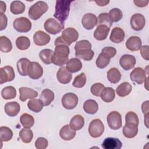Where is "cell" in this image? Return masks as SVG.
Returning a JSON list of instances; mask_svg holds the SVG:
<instances>
[{"label": "cell", "mask_w": 149, "mask_h": 149, "mask_svg": "<svg viewBox=\"0 0 149 149\" xmlns=\"http://www.w3.org/2000/svg\"><path fill=\"white\" fill-rule=\"evenodd\" d=\"M110 59H111L101 53L96 59V66L100 69H104L109 64Z\"/></svg>", "instance_id": "obj_47"}, {"label": "cell", "mask_w": 149, "mask_h": 149, "mask_svg": "<svg viewBox=\"0 0 149 149\" xmlns=\"http://www.w3.org/2000/svg\"><path fill=\"white\" fill-rule=\"evenodd\" d=\"M13 26L18 32L26 33L31 30V22L25 17H20L16 18L13 21Z\"/></svg>", "instance_id": "obj_5"}, {"label": "cell", "mask_w": 149, "mask_h": 149, "mask_svg": "<svg viewBox=\"0 0 149 149\" xmlns=\"http://www.w3.org/2000/svg\"><path fill=\"white\" fill-rule=\"evenodd\" d=\"M100 97L101 100L104 102H111L115 97V90L109 87H104L101 93Z\"/></svg>", "instance_id": "obj_28"}, {"label": "cell", "mask_w": 149, "mask_h": 149, "mask_svg": "<svg viewBox=\"0 0 149 149\" xmlns=\"http://www.w3.org/2000/svg\"><path fill=\"white\" fill-rule=\"evenodd\" d=\"M20 121L24 127L31 128L34 123V118L30 114L24 113L20 117Z\"/></svg>", "instance_id": "obj_42"}, {"label": "cell", "mask_w": 149, "mask_h": 149, "mask_svg": "<svg viewBox=\"0 0 149 149\" xmlns=\"http://www.w3.org/2000/svg\"><path fill=\"white\" fill-rule=\"evenodd\" d=\"M54 54V51L50 49H44L41 50L39 53V56L40 59L47 65H49L52 63V58Z\"/></svg>", "instance_id": "obj_36"}, {"label": "cell", "mask_w": 149, "mask_h": 149, "mask_svg": "<svg viewBox=\"0 0 149 149\" xmlns=\"http://www.w3.org/2000/svg\"><path fill=\"white\" fill-rule=\"evenodd\" d=\"M43 106L44 103L40 98H33L30 100L27 103V107L29 109L34 112H40L43 108Z\"/></svg>", "instance_id": "obj_34"}, {"label": "cell", "mask_w": 149, "mask_h": 149, "mask_svg": "<svg viewBox=\"0 0 149 149\" xmlns=\"http://www.w3.org/2000/svg\"><path fill=\"white\" fill-rule=\"evenodd\" d=\"M16 45L20 50L27 49L30 45V39L26 36H20L16 40Z\"/></svg>", "instance_id": "obj_43"}, {"label": "cell", "mask_w": 149, "mask_h": 149, "mask_svg": "<svg viewBox=\"0 0 149 149\" xmlns=\"http://www.w3.org/2000/svg\"><path fill=\"white\" fill-rule=\"evenodd\" d=\"M132 90V86L128 82H123L116 89V94L121 97L128 95Z\"/></svg>", "instance_id": "obj_31"}, {"label": "cell", "mask_w": 149, "mask_h": 149, "mask_svg": "<svg viewBox=\"0 0 149 149\" xmlns=\"http://www.w3.org/2000/svg\"><path fill=\"white\" fill-rule=\"evenodd\" d=\"M30 61L26 58H22L20 59L17 62V69L19 73L23 76L27 75V69Z\"/></svg>", "instance_id": "obj_27"}, {"label": "cell", "mask_w": 149, "mask_h": 149, "mask_svg": "<svg viewBox=\"0 0 149 149\" xmlns=\"http://www.w3.org/2000/svg\"><path fill=\"white\" fill-rule=\"evenodd\" d=\"M61 37L66 44L69 46L77 40L79 33L75 29L68 27L62 31Z\"/></svg>", "instance_id": "obj_8"}, {"label": "cell", "mask_w": 149, "mask_h": 149, "mask_svg": "<svg viewBox=\"0 0 149 149\" xmlns=\"http://www.w3.org/2000/svg\"><path fill=\"white\" fill-rule=\"evenodd\" d=\"M104 131V126L100 119H94L90 123L88 132L91 137L97 138L100 137Z\"/></svg>", "instance_id": "obj_4"}, {"label": "cell", "mask_w": 149, "mask_h": 149, "mask_svg": "<svg viewBox=\"0 0 149 149\" xmlns=\"http://www.w3.org/2000/svg\"><path fill=\"white\" fill-rule=\"evenodd\" d=\"M12 49V44L10 40L6 36L0 37V50L2 52H9Z\"/></svg>", "instance_id": "obj_41"}, {"label": "cell", "mask_w": 149, "mask_h": 149, "mask_svg": "<svg viewBox=\"0 0 149 149\" xmlns=\"http://www.w3.org/2000/svg\"><path fill=\"white\" fill-rule=\"evenodd\" d=\"M19 137L24 143H29L33 137V133L30 128H23L19 132Z\"/></svg>", "instance_id": "obj_37"}, {"label": "cell", "mask_w": 149, "mask_h": 149, "mask_svg": "<svg viewBox=\"0 0 149 149\" xmlns=\"http://www.w3.org/2000/svg\"><path fill=\"white\" fill-rule=\"evenodd\" d=\"M125 36L123 30L120 27H116L112 30L109 39L113 42L120 43L123 41Z\"/></svg>", "instance_id": "obj_23"}, {"label": "cell", "mask_w": 149, "mask_h": 149, "mask_svg": "<svg viewBox=\"0 0 149 149\" xmlns=\"http://www.w3.org/2000/svg\"><path fill=\"white\" fill-rule=\"evenodd\" d=\"M44 27L47 33L51 34H56L63 29L64 25L54 19L49 18L45 22Z\"/></svg>", "instance_id": "obj_6"}, {"label": "cell", "mask_w": 149, "mask_h": 149, "mask_svg": "<svg viewBox=\"0 0 149 149\" xmlns=\"http://www.w3.org/2000/svg\"><path fill=\"white\" fill-rule=\"evenodd\" d=\"M86 83V76L84 73H80L79 75L75 77L72 85L76 88H81L85 86Z\"/></svg>", "instance_id": "obj_46"}, {"label": "cell", "mask_w": 149, "mask_h": 149, "mask_svg": "<svg viewBox=\"0 0 149 149\" xmlns=\"http://www.w3.org/2000/svg\"><path fill=\"white\" fill-rule=\"evenodd\" d=\"M15 77V73L13 68L10 66H5L0 68V83L3 84L12 81Z\"/></svg>", "instance_id": "obj_11"}, {"label": "cell", "mask_w": 149, "mask_h": 149, "mask_svg": "<svg viewBox=\"0 0 149 149\" xmlns=\"http://www.w3.org/2000/svg\"><path fill=\"white\" fill-rule=\"evenodd\" d=\"M84 111L88 114H95L98 109V105L94 100H88L86 101L83 104Z\"/></svg>", "instance_id": "obj_29"}, {"label": "cell", "mask_w": 149, "mask_h": 149, "mask_svg": "<svg viewBox=\"0 0 149 149\" xmlns=\"http://www.w3.org/2000/svg\"><path fill=\"white\" fill-rule=\"evenodd\" d=\"M101 146L104 149H119L122 147V143L118 138L108 137L104 139Z\"/></svg>", "instance_id": "obj_19"}, {"label": "cell", "mask_w": 149, "mask_h": 149, "mask_svg": "<svg viewBox=\"0 0 149 149\" xmlns=\"http://www.w3.org/2000/svg\"><path fill=\"white\" fill-rule=\"evenodd\" d=\"M107 123L109 127L113 130H118L122 127V116L117 111H112L107 116Z\"/></svg>", "instance_id": "obj_7"}, {"label": "cell", "mask_w": 149, "mask_h": 149, "mask_svg": "<svg viewBox=\"0 0 149 149\" xmlns=\"http://www.w3.org/2000/svg\"><path fill=\"white\" fill-rule=\"evenodd\" d=\"M50 39L51 37L49 35L41 30L36 31L33 36L34 42L38 46H44L47 45L49 42Z\"/></svg>", "instance_id": "obj_16"}, {"label": "cell", "mask_w": 149, "mask_h": 149, "mask_svg": "<svg viewBox=\"0 0 149 149\" xmlns=\"http://www.w3.org/2000/svg\"><path fill=\"white\" fill-rule=\"evenodd\" d=\"M130 78L132 81L137 83L139 84H141L145 82L147 78L146 72L141 68L137 67L130 73Z\"/></svg>", "instance_id": "obj_13"}, {"label": "cell", "mask_w": 149, "mask_h": 149, "mask_svg": "<svg viewBox=\"0 0 149 149\" xmlns=\"http://www.w3.org/2000/svg\"><path fill=\"white\" fill-rule=\"evenodd\" d=\"M136 63V58L132 55H123L119 59V64L120 66L125 70H129L133 68Z\"/></svg>", "instance_id": "obj_14"}, {"label": "cell", "mask_w": 149, "mask_h": 149, "mask_svg": "<svg viewBox=\"0 0 149 149\" xmlns=\"http://www.w3.org/2000/svg\"><path fill=\"white\" fill-rule=\"evenodd\" d=\"M95 2L100 6H104L109 3V1H95Z\"/></svg>", "instance_id": "obj_58"}, {"label": "cell", "mask_w": 149, "mask_h": 149, "mask_svg": "<svg viewBox=\"0 0 149 149\" xmlns=\"http://www.w3.org/2000/svg\"><path fill=\"white\" fill-rule=\"evenodd\" d=\"M13 137V132L12 130L6 126H1L0 127V140L1 144L3 141H8L12 139Z\"/></svg>", "instance_id": "obj_38"}, {"label": "cell", "mask_w": 149, "mask_h": 149, "mask_svg": "<svg viewBox=\"0 0 149 149\" xmlns=\"http://www.w3.org/2000/svg\"><path fill=\"white\" fill-rule=\"evenodd\" d=\"M43 74V69L37 62H31L27 69V75L32 79H40Z\"/></svg>", "instance_id": "obj_10"}, {"label": "cell", "mask_w": 149, "mask_h": 149, "mask_svg": "<svg viewBox=\"0 0 149 149\" xmlns=\"http://www.w3.org/2000/svg\"><path fill=\"white\" fill-rule=\"evenodd\" d=\"M116 49L115 48L112 47H106L102 49L101 53L111 59L116 55Z\"/></svg>", "instance_id": "obj_51"}, {"label": "cell", "mask_w": 149, "mask_h": 149, "mask_svg": "<svg viewBox=\"0 0 149 149\" xmlns=\"http://www.w3.org/2000/svg\"><path fill=\"white\" fill-rule=\"evenodd\" d=\"M104 87L105 86L104 84L100 83H95L91 86L90 91L94 95L100 97L101 93Z\"/></svg>", "instance_id": "obj_50"}, {"label": "cell", "mask_w": 149, "mask_h": 149, "mask_svg": "<svg viewBox=\"0 0 149 149\" xmlns=\"http://www.w3.org/2000/svg\"><path fill=\"white\" fill-rule=\"evenodd\" d=\"M81 23L84 29L91 30L97 24V17L93 13H86L82 17Z\"/></svg>", "instance_id": "obj_15"}, {"label": "cell", "mask_w": 149, "mask_h": 149, "mask_svg": "<svg viewBox=\"0 0 149 149\" xmlns=\"http://www.w3.org/2000/svg\"><path fill=\"white\" fill-rule=\"evenodd\" d=\"M110 31V28L105 25H99L97 26L94 32V38L98 41L104 40L107 38L109 32Z\"/></svg>", "instance_id": "obj_22"}, {"label": "cell", "mask_w": 149, "mask_h": 149, "mask_svg": "<svg viewBox=\"0 0 149 149\" xmlns=\"http://www.w3.org/2000/svg\"><path fill=\"white\" fill-rule=\"evenodd\" d=\"M75 55L77 58L83 59L84 61H91L94 56V52L92 49H84L76 51Z\"/></svg>", "instance_id": "obj_39"}, {"label": "cell", "mask_w": 149, "mask_h": 149, "mask_svg": "<svg viewBox=\"0 0 149 149\" xmlns=\"http://www.w3.org/2000/svg\"><path fill=\"white\" fill-rule=\"evenodd\" d=\"M126 123H133L138 126L139 120L137 115L132 111L128 112L125 116Z\"/></svg>", "instance_id": "obj_49"}, {"label": "cell", "mask_w": 149, "mask_h": 149, "mask_svg": "<svg viewBox=\"0 0 149 149\" xmlns=\"http://www.w3.org/2000/svg\"><path fill=\"white\" fill-rule=\"evenodd\" d=\"M121 76L119 70L116 68H111L107 72V79L111 83L115 84L118 83L121 79Z\"/></svg>", "instance_id": "obj_33"}, {"label": "cell", "mask_w": 149, "mask_h": 149, "mask_svg": "<svg viewBox=\"0 0 149 149\" xmlns=\"http://www.w3.org/2000/svg\"><path fill=\"white\" fill-rule=\"evenodd\" d=\"M70 49L68 45L60 44L55 45L52 58V63L58 66H63L69 61Z\"/></svg>", "instance_id": "obj_1"}, {"label": "cell", "mask_w": 149, "mask_h": 149, "mask_svg": "<svg viewBox=\"0 0 149 149\" xmlns=\"http://www.w3.org/2000/svg\"><path fill=\"white\" fill-rule=\"evenodd\" d=\"M140 54L142 57L146 59V61H148L149 56H148V45H143L140 48Z\"/></svg>", "instance_id": "obj_54"}, {"label": "cell", "mask_w": 149, "mask_h": 149, "mask_svg": "<svg viewBox=\"0 0 149 149\" xmlns=\"http://www.w3.org/2000/svg\"><path fill=\"white\" fill-rule=\"evenodd\" d=\"M97 24L99 25H105L111 28L112 25V22L110 20L108 13H101L99 15L97 18Z\"/></svg>", "instance_id": "obj_45"}, {"label": "cell", "mask_w": 149, "mask_h": 149, "mask_svg": "<svg viewBox=\"0 0 149 149\" xmlns=\"http://www.w3.org/2000/svg\"><path fill=\"white\" fill-rule=\"evenodd\" d=\"M60 137L64 140L69 141L72 140L76 136V131L73 130L70 125L63 126L59 131Z\"/></svg>", "instance_id": "obj_24"}, {"label": "cell", "mask_w": 149, "mask_h": 149, "mask_svg": "<svg viewBox=\"0 0 149 149\" xmlns=\"http://www.w3.org/2000/svg\"><path fill=\"white\" fill-rule=\"evenodd\" d=\"M6 113L11 117L16 116L20 110V104L16 101L7 102L4 107Z\"/></svg>", "instance_id": "obj_21"}, {"label": "cell", "mask_w": 149, "mask_h": 149, "mask_svg": "<svg viewBox=\"0 0 149 149\" xmlns=\"http://www.w3.org/2000/svg\"><path fill=\"white\" fill-rule=\"evenodd\" d=\"M133 2L138 7H144L148 5V1L134 0V1H133Z\"/></svg>", "instance_id": "obj_55"}, {"label": "cell", "mask_w": 149, "mask_h": 149, "mask_svg": "<svg viewBox=\"0 0 149 149\" xmlns=\"http://www.w3.org/2000/svg\"><path fill=\"white\" fill-rule=\"evenodd\" d=\"M66 68L70 73H76L82 68V63L79 59L73 58L68 61Z\"/></svg>", "instance_id": "obj_26"}, {"label": "cell", "mask_w": 149, "mask_h": 149, "mask_svg": "<svg viewBox=\"0 0 149 149\" xmlns=\"http://www.w3.org/2000/svg\"><path fill=\"white\" fill-rule=\"evenodd\" d=\"M2 97L5 100H10L16 97V90L13 86H7L4 87L1 91Z\"/></svg>", "instance_id": "obj_40"}, {"label": "cell", "mask_w": 149, "mask_h": 149, "mask_svg": "<svg viewBox=\"0 0 149 149\" xmlns=\"http://www.w3.org/2000/svg\"><path fill=\"white\" fill-rule=\"evenodd\" d=\"M72 1H56L54 17H55L62 24L64 25V22L68 19L70 12V5Z\"/></svg>", "instance_id": "obj_2"}, {"label": "cell", "mask_w": 149, "mask_h": 149, "mask_svg": "<svg viewBox=\"0 0 149 149\" xmlns=\"http://www.w3.org/2000/svg\"><path fill=\"white\" fill-rule=\"evenodd\" d=\"M78 100V97L75 94L68 93L62 97V104L65 109H72L77 106Z\"/></svg>", "instance_id": "obj_9"}, {"label": "cell", "mask_w": 149, "mask_h": 149, "mask_svg": "<svg viewBox=\"0 0 149 149\" xmlns=\"http://www.w3.org/2000/svg\"><path fill=\"white\" fill-rule=\"evenodd\" d=\"M56 77L59 83L66 84L71 81L72 79V73L67 70L66 67L61 66L57 72Z\"/></svg>", "instance_id": "obj_17"}, {"label": "cell", "mask_w": 149, "mask_h": 149, "mask_svg": "<svg viewBox=\"0 0 149 149\" xmlns=\"http://www.w3.org/2000/svg\"><path fill=\"white\" fill-rule=\"evenodd\" d=\"M142 42L140 37L137 36H132L129 37L126 42V48L130 51H136L141 47Z\"/></svg>", "instance_id": "obj_20"}, {"label": "cell", "mask_w": 149, "mask_h": 149, "mask_svg": "<svg viewBox=\"0 0 149 149\" xmlns=\"http://www.w3.org/2000/svg\"><path fill=\"white\" fill-rule=\"evenodd\" d=\"M55 95L54 92L48 88L44 89L42 91L40 94V99L44 103V106L49 105L54 100Z\"/></svg>", "instance_id": "obj_32"}, {"label": "cell", "mask_w": 149, "mask_h": 149, "mask_svg": "<svg viewBox=\"0 0 149 149\" xmlns=\"http://www.w3.org/2000/svg\"><path fill=\"white\" fill-rule=\"evenodd\" d=\"M25 5L20 1H13L10 6V10L14 15H19L25 10Z\"/></svg>", "instance_id": "obj_35"}, {"label": "cell", "mask_w": 149, "mask_h": 149, "mask_svg": "<svg viewBox=\"0 0 149 149\" xmlns=\"http://www.w3.org/2000/svg\"><path fill=\"white\" fill-rule=\"evenodd\" d=\"M6 3L3 1H0V13H3L6 11Z\"/></svg>", "instance_id": "obj_57"}, {"label": "cell", "mask_w": 149, "mask_h": 149, "mask_svg": "<svg viewBox=\"0 0 149 149\" xmlns=\"http://www.w3.org/2000/svg\"><path fill=\"white\" fill-rule=\"evenodd\" d=\"M48 9V6L44 1H38L29 9V16L33 20L38 19Z\"/></svg>", "instance_id": "obj_3"}, {"label": "cell", "mask_w": 149, "mask_h": 149, "mask_svg": "<svg viewBox=\"0 0 149 149\" xmlns=\"http://www.w3.org/2000/svg\"><path fill=\"white\" fill-rule=\"evenodd\" d=\"M48 140L42 137H38L35 142V146L37 149H45L48 147Z\"/></svg>", "instance_id": "obj_52"}, {"label": "cell", "mask_w": 149, "mask_h": 149, "mask_svg": "<svg viewBox=\"0 0 149 149\" xmlns=\"http://www.w3.org/2000/svg\"><path fill=\"white\" fill-rule=\"evenodd\" d=\"M138 133V126L133 123H126L123 127V134L126 138L134 137Z\"/></svg>", "instance_id": "obj_25"}, {"label": "cell", "mask_w": 149, "mask_h": 149, "mask_svg": "<svg viewBox=\"0 0 149 149\" xmlns=\"http://www.w3.org/2000/svg\"><path fill=\"white\" fill-rule=\"evenodd\" d=\"M130 25L135 31H140L143 29L146 24L144 16L140 13H136L132 15L130 19Z\"/></svg>", "instance_id": "obj_12"}, {"label": "cell", "mask_w": 149, "mask_h": 149, "mask_svg": "<svg viewBox=\"0 0 149 149\" xmlns=\"http://www.w3.org/2000/svg\"><path fill=\"white\" fill-rule=\"evenodd\" d=\"M0 30L2 31L6 27L8 23L7 17L4 13H0Z\"/></svg>", "instance_id": "obj_53"}, {"label": "cell", "mask_w": 149, "mask_h": 149, "mask_svg": "<svg viewBox=\"0 0 149 149\" xmlns=\"http://www.w3.org/2000/svg\"><path fill=\"white\" fill-rule=\"evenodd\" d=\"M91 44L89 41L83 40L77 42L74 45V49L76 51L84 50V49H91Z\"/></svg>", "instance_id": "obj_48"}, {"label": "cell", "mask_w": 149, "mask_h": 149, "mask_svg": "<svg viewBox=\"0 0 149 149\" xmlns=\"http://www.w3.org/2000/svg\"><path fill=\"white\" fill-rule=\"evenodd\" d=\"M108 16L110 20L113 22H117L119 21L123 17L122 12L119 8H113L109 10Z\"/></svg>", "instance_id": "obj_44"}, {"label": "cell", "mask_w": 149, "mask_h": 149, "mask_svg": "<svg viewBox=\"0 0 149 149\" xmlns=\"http://www.w3.org/2000/svg\"><path fill=\"white\" fill-rule=\"evenodd\" d=\"M141 109L144 115L148 114V101H146L142 104Z\"/></svg>", "instance_id": "obj_56"}, {"label": "cell", "mask_w": 149, "mask_h": 149, "mask_svg": "<svg viewBox=\"0 0 149 149\" xmlns=\"http://www.w3.org/2000/svg\"><path fill=\"white\" fill-rule=\"evenodd\" d=\"M84 125V119L80 115H74L70 120V127L76 131L80 130Z\"/></svg>", "instance_id": "obj_30"}, {"label": "cell", "mask_w": 149, "mask_h": 149, "mask_svg": "<svg viewBox=\"0 0 149 149\" xmlns=\"http://www.w3.org/2000/svg\"><path fill=\"white\" fill-rule=\"evenodd\" d=\"M20 97L19 99L21 101L24 102L27 99H33L37 97L38 93L30 88L22 87L19 88Z\"/></svg>", "instance_id": "obj_18"}]
</instances>
